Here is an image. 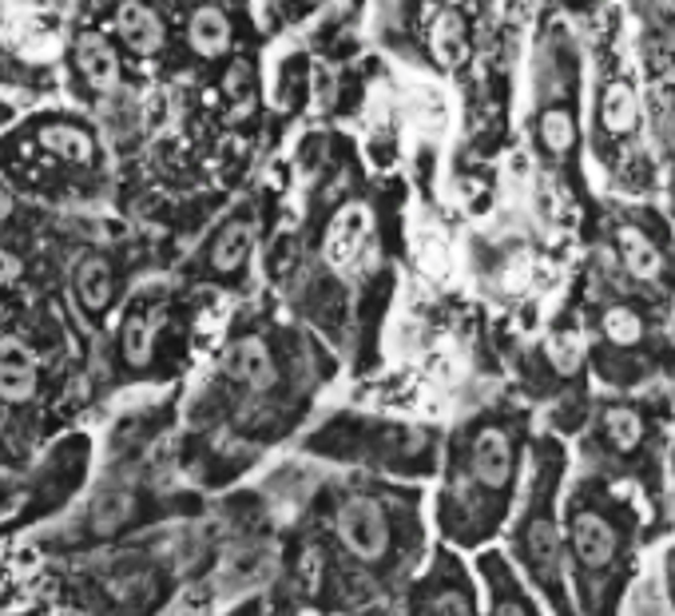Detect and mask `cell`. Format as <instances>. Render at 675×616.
<instances>
[{
    "mask_svg": "<svg viewBox=\"0 0 675 616\" xmlns=\"http://www.w3.org/2000/svg\"><path fill=\"white\" fill-rule=\"evenodd\" d=\"M334 378V358L267 314L230 326L191 402V441H207L235 470L255 449L274 446L302 422L314 394Z\"/></svg>",
    "mask_w": 675,
    "mask_h": 616,
    "instance_id": "1",
    "label": "cell"
},
{
    "mask_svg": "<svg viewBox=\"0 0 675 616\" xmlns=\"http://www.w3.org/2000/svg\"><path fill=\"white\" fill-rule=\"evenodd\" d=\"M414 493L374 478L330 481L299 529V545L318 564L306 608L318 616H346L390 593L414 564Z\"/></svg>",
    "mask_w": 675,
    "mask_h": 616,
    "instance_id": "2",
    "label": "cell"
},
{
    "mask_svg": "<svg viewBox=\"0 0 675 616\" xmlns=\"http://www.w3.org/2000/svg\"><path fill=\"white\" fill-rule=\"evenodd\" d=\"M0 171L9 176L12 191L92 199L108 159L100 132L83 115L41 112L0 139Z\"/></svg>",
    "mask_w": 675,
    "mask_h": 616,
    "instance_id": "3",
    "label": "cell"
},
{
    "mask_svg": "<svg viewBox=\"0 0 675 616\" xmlns=\"http://www.w3.org/2000/svg\"><path fill=\"white\" fill-rule=\"evenodd\" d=\"M88 561L64 581V596L80 616H159L176 596L183 573V537H151L120 545Z\"/></svg>",
    "mask_w": 675,
    "mask_h": 616,
    "instance_id": "4",
    "label": "cell"
},
{
    "mask_svg": "<svg viewBox=\"0 0 675 616\" xmlns=\"http://www.w3.org/2000/svg\"><path fill=\"white\" fill-rule=\"evenodd\" d=\"M302 453L362 466L385 473H429L434 470V434L421 426H402L374 414H334L302 441Z\"/></svg>",
    "mask_w": 675,
    "mask_h": 616,
    "instance_id": "5",
    "label": "cell"
},
{
    "mask_svg": "<svg viewBox=\"0 0 675 616\" xmlns=\"http://www.w3.org/2000/svg\"><path fill=\"white\" fill-rule=\"evenodd\" d=\"M64 326L36 311L29 318H0V418H29L48 402L60 374Z\"/></svg>",
    "mask_w": 675,
    "mask_h": 616,
    "instance_id": "6",
    "label": "cell"
},
{
    "mask_svg": "<svg viewBox=\"0 0 675 616\" xmlns=\"http://www.w3.org/2000/svg\"><path fill=\"white\" fill-rule=\"evenodd\" d=\"M517 438L509 426L485 422L465 438L461 453L453 458L446 493H441V525L449 533H465L477 522L481 502H500L509 497L513 481H517Z\"/></svg>",
    "mask_w": 675,
    "mask_h": 616,
    "instance_id": "7",
    "label": "cell"
},
{
    "mask_svg": "<svg viewBox=\"0 0 675 616\" xmlns=\"http://www.w3.org/2000/svg\"><path fill=\"white\" fill-rule=\"evenodd\" d=\"M183 355L179 294L171 287H147L132 294L108 343V366L115 378H164L159 366Z\"/></svg>",
    "mask_w": 675,
    "mask_h": 616,
    "instance_id": "8",
    "label": "cell"
},
{
    "mask_svg": "<svg viewBox=\"0 0 675 616\" xmlns=\"http://www.w3.org/2000/svg\"><path fill=\"white\" fill-rule=\"evenodd\" d=\"M255 243H259V211L250 208V203H239V208L227 211L211 227L207 239L199 243L195 255L183 262V275L195 282L223 287V291H235L250 275Z\"/></svg>",
    "mask_w": 675,
    "mask_h": 616,
    "instance_id": "9",
    "label": "cell"
},
{
    "mask_svg": "<svg viewBox=\"0 0 675 616\" xmlns=\"http://www.w3.org/2000/svg\"><path fill=\"white\" fill-rule=\"evenodd\" d=\"M120 291H124V259L108 247H83L68 267V294L72 306L88 326L108 323V314L120 306Z\"/></svg>",
    "mask_w": 675,
    "mask_h": 616,
    "instance_id": "10",
    "label": "cell"
},
{
    "mask_svg": "<svg viewBox=\"0 0 675 616\" xmlns=\"http://www.w3.org/2000/svg\"><path fill=\"white\" fill-rule=\"evenodd\" d=\"M68 76L83 96H108L124 85V60L108 32L76 29L68 41Z\"/></svg>",
    "mask_w": 675,
    "mask_h": 616,
    "instance_id": "11",
    "label": "cell"
},
{
    "mask_svg": "<svg viewBox=\"0 0 675 616\" xmlns=\"http://www.w3.org/2000/svg\"><path fill=\"white\" fill-rule=\"evenodd\" d=\"M235 36H239V24L230 16V9L223 4H195L183 16V48L195 64H218L235 53Z\"/></svg>",
    "mask_w": 675,
    "mask_h": 616,
    "instance_id": "12",
    "label": "cell"
},
{
    "mask_svg": "<svg viewBox=\"0 0 675 616\" xmlns=\"http://www.w3.org/2000/svg\"><path fill=\"white\" fill-rule=\"evenodd\" d=\"M112 32L135 60H156L171 44V24L159 9L139 4V0H124L112 9Z\"/></svg>",
    "mask_w": 675,
    "mask_h": 616,
    "instance_id": "13",
    "label": "cell"
},
{
    "mask_svg": "<svg viewBox=\"0 0 675 616\" xmlns=\"http://www.w3.org/2000/svg\"><path fill=\"white\" fill-rule=\"evenodd\" d=\"M405 616H477V605H473L465 576L441 564L421 585H414Z\"/></svg>",
    "mask_w": 675,
    "mask_h": 616,
    "instance_id": "14",
    "label": "cell"
},
{
    "mask_svg": "<svg viewBox=\"0 0 675 616\" xmlns=\"http://www.w3.org/2000/svg\"><path fill=\"white\" fill-rule=\"evenodd\" d=\"M616 549H620V537H616V525L600 513L584 509L572 517V553L584 569L604 573L608 564L616 561Z\"/></svg>",
    "mask_w": 675,
    "mask_h": 616,
    "instance_id": "15",
    "label": "cell"
},
{
    "mask_svg": "<svg viewBox=\"0 0 675 616\" xmlns=\"http://www.w3.org/2000/svg\"><path fill=\"white\" fill-rule=\"evenodd\" d=\"M520 553H525V564L532 569L537 581H544V585H556V581H561V529H556V522H552L549 513H537V517L525 525Z\"/></svg>",
    "mask_w": 675,
    "mask_h": 616,
    "instance_id": "16",
    "label": "cell"
},
{
    "mask_svg": "<svg viewBox=\"0 0 675 616\" xmlns=\"http://www.w3.org/2000/svg\"><path fill=\"white\" fill-rule=\"evenodd\" d=\"M600 124L608 136L623 139L632 136L635 127H640V96L628 80H612V85L604 88V100H600Z\"/></svg>",
    "mask_w": 675,
    "mask_h": 616,
    "instance_id": "17",
    "label": "cell"
},
{
    "mask_svg": "<svg viewBox=\"0 0 675 616\" xmlns=\"http://www.w3.org/2000/svg\"><path fill=\"white\" fill-rule=\"evenodd\" d=\"M616 247H620L623 271L632 275V279H640V282L660 279V271H664V255H660V247L648 239L644 231L620 227V235H616Z\"/></svg>",
    "mask_w": 675,
    "mask_h": 616,
    "instance_id": "18",
    "label": "cell"
},
{
    "mask_svg": "<svg viewBox=\"0 0 675 616\" xmlns=\"http://www.w3.org/2000/svg\"><path fill=\"white\" fill-rule=\"evenodd\" d=\"M537 136L549 156H569L576 147V115L569 108H544L537 124Z\"/></svg>",
    "mask_w": 675,
    "mask_h": 616,
    "instance_id": "19",
    "label": "cell"
},
{
    "mask_svg": "<svg viewBox=\"0 0 675 616\" xmlns=\"http://www.w3.org/2000/svg\"><path fill=\"white\" fill-rule=\"evenodd\" d=\"M604 434H608V441H612L620 453H632V449L644 441V418H640V410L608 406L604 410Z\"/></svg>",
    "mask_w": 675,
    "mask_h": 616,
    "instance_id": "20",
    "label": "cell"
},
{
    "mask_svg": "<svg viewBox=\"0 0 675 616\" xmlns=\"http://www.w3.org/2000/svg\"><path fill=\"white\" fill-rule=\"evenodd\" d=\"M600 326H604V338H608L612 346H635L640 338H644V318H640L632 306H623V303L608 306Z\"/></svg>",
    "mask_w": 675,
    "mask_h": 616,
    "instance_id": "21",
    "label": "cell"
},
{
    "mask_svg": "<svg viewBox=\"0 0 675 616\" xmlns=\"http://www.w3.org/2000/svg\"><path fill=\"white\" fill-rule=\"evenodd\" d=\"M0 85H16V88H41L48 85V68L29 64L24 56H16L12 48L0 44Z\"/></svg>",
    "mask_w": 675,
    "mask_h": 616,
    "instance_id": "22",
    "label": "cell"
},
{
    "mask_svg": "<svg viewBox=\"0 0 675 616\" xmlns=\"http://www.w3.org/2000/svg\"><path fill=\"white\" fill-rule=\"evenodd\" d=\"M24 279H29V259H24V251L16 243H9L0 235V294L16 291Z\"/></svg>",
    "mask_w": 675,
    "mask_h": 616,
    "instance_id": "23",
    "label": "cell"
},
{
    "mask_svg": "<svg viewBox=\"0 0 675 616\" xmlns=\"http://www.w3.org/2000/svg\"><path fill=\"white\" fill-rule=\"evenodd\" d=\"M549 355H552V366H556L561 374H572L584 358V338L576 335V331H561V335H552Z\"/></svg>",
    "mask_w": 675,
    "mask_h": 616,
    "instance_id": "24",
    "label": "cell"
},
{
    "mask_svg": "<svg viewBox=\"0 0 675 616\" xmlns=\"http://www.w3.org/2000/svg\"><path fill=\"white\" fill-rule=\"evenodd\" d=\"M29 215V208H24V199L16 195V191L0 179V235H4V227H12L16 220H24Z\"/></svg>",
    "mask_w": 675,
    "mask_h": 616,
    "instance_id": "25",
    "label": "cell"
},
{
    "mask_svg": "<svg viewBox=\"0 0 675 616\" xmlns=\"http://www.w3.org/2000/svg\"><path fill=\"white\" fill-rule=\"evenodd\" d=\"M488 616H532V613H529V605H525L517 593L500 589V593L493 596V605H488Z\"/></svg>",
    "mask_w": 675,
    "mask_h": 616,
    "instance_id": "26",
    "label": "cell"
},
{
    "mask_svg": "<svg viewBox=\"0 0 675 616\" xmlns=\"http://www.w3.org/2000/svg\"><path fill=\"white\" fill-rule=\"evenodd\" d=\"M16 502H24V481L9 478V473H0V513L12 509Z\"/></svg>",
    "mask_w": 675,
    "mask_h": 616,
    "instance_id": "27",
    "label": "cell"
},
{
    "mask_svg": "<svg viewBox=\"0 0 675 616\" xmlns=\"http://www.w3.org/2000/svg\"><path fill=\"white\" fill-rule=\"evenodd\" d=\"M12 115H16V108H12L9 100H0V127L12 124Z\"/></svg>",
    "mask_w": 675,
    "mask_h": 616,
    "instance_id": "28",
    "label": "cell"
},
{
    "mask_svg": "<svg viewBox=\"0 0 675 616\" xmlns=\"http://www.w3.org/2000/svg\"><path fill=\"white\" fill-rule=\"evenodd\" d=\"M267 616H294V613H286V608H270ZM365 616H378V613H365Z\"/></svg>",
    "mask_w": 675,
    "mask_h": 616,
    "instance_id": "29",
    "label": "cell"
}]
</instances>
